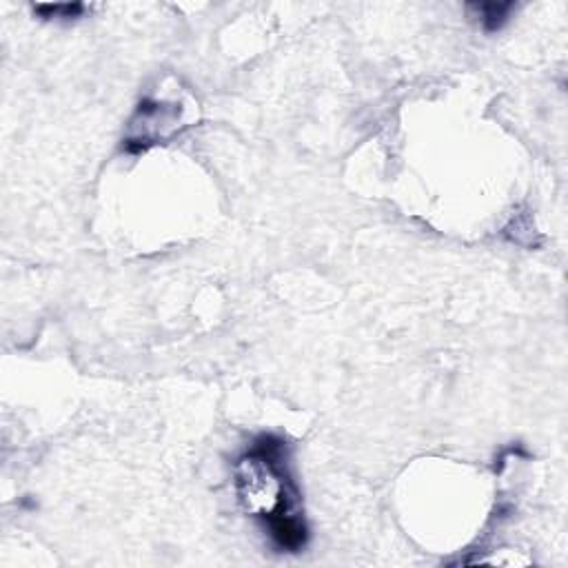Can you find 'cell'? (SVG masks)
<instances>
[{
    "instance_id": "cell-1",
    "label": "cell",
    "mask_w": 568,
    "mask_h": 568,
    "mask_svg": "<svg viewBox=\"0 0 568 568\" xmlns=\"http://www.w3.org/2000/svg\"><path fill=\"white\" fill-rule=\"evenodd\" d=\"M233 491L240 509L265 527L280 553H300L306 546L309 527L287 439L258 435L233 462Z\"/></svg>"
},
{
    "instance_id": "cell-2",
    "label": "cell",
    "mask_w": 568,
    "mask_h": 568,
    "mask_svg": "<svg viewBox=\"0 0 568 568\" xmlns=\"http://www.w3.org/2000/svg\"><path fill=\"white\" fill-rule=\"evenodd\" d=\"M184 109L180 102H165L158 98L141 100L134 118L130 120V132L124 136V149L141 154L154 145H162L173 138L182 128Z\"/></svg>"
},
{
    "instance_id": "cell-3",
    "label": "cell",
    "mask_w": 568,
    "mask_h": 568,
    "mask_svg": "<svg viewBox=\"0 0 568 568\" xmlns=\"http://www.w3.org/2000/svg\"><path fill=\"white\" fill-rule=\"evenodd\" d=\"M513 8H516L513 3H475V5H469V10L478 12V19H480V23L486 32L501 29V25L507 23Z\"/></svg>"
},
{
    "instance_id": "cell-4",
    "label": "cell",
    "mask_w": 568,
    "mask_h": 568,
    "mask_svg": "<svg viewBox=\"0 0 568 568\" xmlns=\"http://www.w3.org/2000/svg\"><path fill=\"white\" fill-rule=\"evenodd\" d=\"M34 12L43 19H78L85 12L81 3H65V5H36Z\"/></svg>"
}]
</instances>
